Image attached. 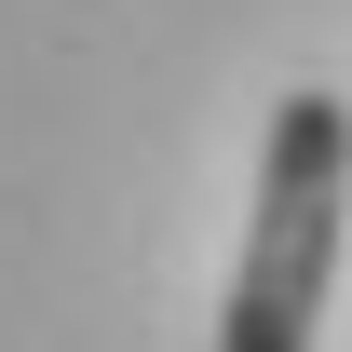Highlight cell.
I'll return each mask as SVG.
<instances>
[{
    "instance_id": "1",
    "label": "cell",
    "mask_w": 352,
    "mask_h": 352,
    "mask_svg": "<svg viewBox=\"0 0 352 352\" xmlns=\"http://www.w3.org/2000/svg\"><path fill=\"white\" fill-rule=\"evenodd\" d=\"M339 217H352V109L339 95H285L271 149H258L244 271L217 298V352H311L325 285H339Z\"/></svg>"
}]
</instances>
